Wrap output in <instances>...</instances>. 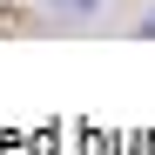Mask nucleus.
I'll return each instance as SVG.
<instances>
[{
  "instance_id": "1",
  "label": "nucleus",
  "mask_w": 155,
  "mask_h": 155,
  "mask_svg": "<svg viewBox=\"0 0 155 155\" xmlns=\"http://www.w3.org/2000/svg\"><path fill=\"white\" fill-rule=\"evenodd\" d=\"M54 7H68V14H88V7H94V0H54Z\"/></svg>"
},
{
  "instance_id": "2",
  "label": "nucleus",
  "mask_w": 155,
  "mask_h": 155,
  "mask_svg": "<svg viewBox=\"0 0 155 155\" xmlns=\"http://www.w3.org/2000/svg\"><path fill=\"white\" fill-rule=\"evenodd\" d=\"M0 14H7V7H0Z\"/></svg>"
}]
</instances>
